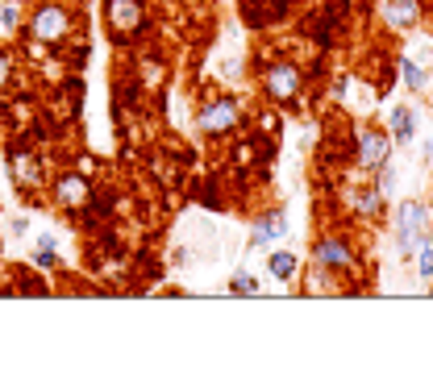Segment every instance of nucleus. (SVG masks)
<instances>
[{
  "label": "nucleus",
  "instance_id": "obj_20",
  "mask_svg": "<svg viewBox=\"0 0 433 366\" xmlns=\"http://www.w3.org/2000/svg\"><path fill=\"white\" fill-rule=\"evenodd\" d=\"M4 75H8V58L0 54V83H4Z\"/></svg>",
  "mask_w": 433,
  "mask_h": 366
},
{
  "label": "nucleus",
  "instance_id": "obj_9",
  "mask_svg": "<svg viewBox=\"0 0 433 366\" xmlns=\"http://www.w3.org/2000/svg\"><path fill=\"white\" fill-rule=\"evenodd\" d=\"M317 263L321 267H350V250L342 242H321L317 246Z\"/></svg>",
  "mask_w": 433,
  "mask_h": 366
},
{
  "label": "nucleus",
  "instance_id": "obj_10",
  "mask_svg": "<svg viewBox=\"0 0 433 366\" xmlns=\"http://www.w3.org/2000/svg\"><path fill=\"white\" fill-rule=\"evenodd\" d=\"M392 133H396V142H413V138H417V117H413V108H396V113H392Z\"/></svg>",
  "mask_w": 433,
  "mask_h": 366
},
{
  "label": "nucleus",
  "instance_id": "obj_2",
  "mask_svg": "<svg viewBox=\"0 0 433 366\" xmlns=\"http://www.w3.org/2000/svg\"><path fill=\"white\" fill-rule=\"evenodd\" d=\"M63 33H67V13H63L58 4L38 8V17H33V38H38V42H58Z\"/></svg>",
  "mask_w": 433,
  "mask_h": 366
},
{
  "label": "nucleus",
  "instance_id": "obj_4",
  "mask_svg": "<svg viewBox=\"0 0 433 366\" xmlns=\"http://www.w3.org/2000/svg\"><path fill=\"white\" fill-rule=\"evenodd\" d=\"M267 88H271L275 100H292L300 92V71L296 67H271L267 71Z\"/></svg>",
  "mask_w": 433,
  "mask_h": 366
},
{
  "label": "nucleus",
  "instance_id": "obj_19",
  "mask_svg": "<svg viewBox=\"0 0 433 366\" xmlns=\"http://www.w3.org/2000/svg\"><path fill=\"white\" fill-rule=\"evenodd\" d=\"M8 229H13V233H25V229H29V221H25V217H13V221H8Z\"/></svg>",
  "mask_w": 433,
  "mask_h": 366
},
{
  "label": "nucleus",
  "instance_id": "obj_6",
  "mask_svg": "<svg viewBox=\"0 0 433 366\" xmlns=\"http://www.w3.org/2000/svg\"><path fill=\"white\" fill-rule=\"evenodd\" d=\"M359 150H363V163H367V167H384V163L392 158V142H388L384 133H363V138H359Z\"/></svg>",
  "mask_w": 433,
  "mask_h": 366
},
{
  "label": "nucleus",
  "instance_id": "obj_15",
  "mask_svg": "<svg viewBox=\"0 0 433 366\" xmlns=\"http://www.w3.org/2000/svg\"><path fill=\"white\" fill-rule=\"evenodd\" d=\"M354 204H359V213H363V217H375V213L384 208V192H379V188H371V192H363Z\"/></svg>",
  "mask_w": 433,
  "mask_h": 366
},
{
  "label": "nucleus",
  "instance_id": "obj_1",
  "mask_svg": "<svg viewBox=\"0 0 433 366\" xmlns=\"http://www.w3.org/2000/svg\"><path fill=\"white\" fill-rule=\"evenodd\" d=\"M142 21H146V13H142L138 0H108V25L117 33H138Z\"/></svg>",
  "mask_w": 433,
  "mask_h": 366
},
{
  "label": "nucleus",
  "instance_id": "obj_18",
  "mask_svg": "<svg viewBox=\"0 0 433 366\" xmlns=\"http://www.w3.org/2000/svg\"><path fill=\"white\" fill-rule=\"evenodd\" d=\"M234 292H238V296H259V283H254L250 275H238V279H234Z\"/></svg>",
  "mask_w": 433,
  "mask_h": 366
},
{
  "label": "nucleus",
  "instance_id": "obj_17",
  "mask_svg": "<svg viewBox=\"0 0 433 366\" xmlns=\"http://www.w3.org/2000/svg\"><path fill=\"white\" fill-rule=\"evenodd\" d=\"M21 21V8L17 4H0V29H13Z\"/></svg>",
  "mask_w": 433,
  "mask_h": 366
},
{
  "label": "nucleus",
  "instance_id": "obj_12",
  "mask_svg": "<svg viewBox=\"0 0 433 366\" xmlns=\"http://www.w3.org/2000/svg\"><path fill=\"white\" fill-rule=\"evenodd\" d=\"M13 175L21 179V183H38L42 175H38V163L29 158V154H13Z\"/></svg>",
  "mask_w": 433,
  "mask_h": 366
},
{
  "label": "nucleus",
  "instance_id": "obj_7",
  "mask_svg": "<svg viewBox=\"0 0 433 366\" xmlns=\"http://www.w3.org/2000/svg\"><path fill=\"white\" fill-rule=\"evenodd\" d=\"M58 204H67V208H83V204H88V183H83V175H63V179H58Z\"/></svg>",
  "mask_w": 433,
  "mask_h": 366
},
{
  "label": "nucleus",
  "instance_id": "obj_13",
  "mask_svg": "<svg viewBox=\"0 0 433 366\" xmlns=\"http://www.w3.org/2000/svg\"><path fill=\"white\" fill-rule=\"evenodd\" d=\"M417 275L433 279V238H425V233H421V250H417Z\"/></svg>",
  "mask_w": 433,
  "mask_h": 366
},
{
  "label": "nucleus",
  "instance_id": "obj_11",
  "mask_svg": "<svg viewBox=\"0 0 433 366\" xmlns=\"http://www.w3.org/2000/svg\"><path fill=\"white\" fill-rule=\"evenodd\" d=\"M284 229H288V221H284V213H275V217H267V221L254 229V238H250V242H254V246H271Z\"/></svg>",
  "mask_w": 433,
  "mask_h": 366
},
{
  "label": "nucleus",
  "instance_id": "obj_8",
  "mask_svg": "<svg viewBox=\"0 0 433 366\" xmlns=\"http://www.w3.org/2000/svg\"><path fill=\"white\" fill-rule=\"evenodd\" d=\"M384 21L396 25V29L417 25V4H413V0H388V4H384Z\"/></svg>",
  "mask_w": 433,
  "mask_h": 366
},
{
  "label": "nucleus",
  "instance_id": "obj_5",
  "mask_svg": "<svg viewBox=\"0 0 433 366\" xmlns=\"http://www.w3.org/2000/svg\"><path fill=\"white\" fill-rule=\"evenodd\" d=\"M238 121V108H234V100H213L204 113H200V129H229Z\"/></svg>",
  "mask_w": 433,
  "mask_h": 366
},
{
  "label": "nucleus",
  "instance_id": "obj_3",
  "mask_svg": "<svg viewBox=\"0 0 433 366\" xmlns=\"http://www.w3.org/2000/svg\"><path fill=\"white\" fill-rule=\"evenodd\" d=\"M425 221H430V213H425V204H405L400 208V229H396V238H400V250L409 254L413 250V238H421V229H425Z\"/></svg>",
  "mask_w": 433,
  "mask_h": 366
},
{
  "label": "nucleus",
  "instance_id": "obj_14",
  "mask_svg": "<svg viewBox=\"0 0 433 366\" xmlns=\"http://www.w3.org/2000/svg\"><path fill=\"white\" fill-rule=\"evenodd\" d=\"M271 275L288 283V279L296 275V254H271Z\"/></svg>",
  "mask_w": 433,
  "mask_h": 366
},
{
  "label": "nucleus",
  "instance_id": "obj_16",
  "mask_svg": "<svg viewBox=\"0 0 433 366\" xmlns=\"http://www.w3.org/2000/svg\"><path fill=\"white\" fill-rule=\"evenodd\" d=\"M400 71H405V83H409V88H425V79H430V75H425L413 58H405V63H400Z\"/></svg>",
  "mask_w": 433,
  "mask_h": 366
}]
</instances>
